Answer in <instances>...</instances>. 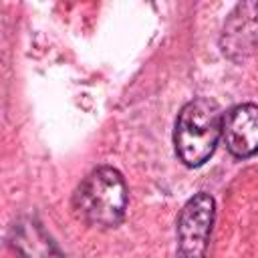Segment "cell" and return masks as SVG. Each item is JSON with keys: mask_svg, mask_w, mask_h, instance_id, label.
<instances>
[{"mask_svg": "<svg viewBox=\"0 0 258 258\" xmlns=\"http://www.w3.org/2000/svg\"><path fill=\"white\" fill-rule=\"evenodd\" d=\"M73 210L89 226H117L127 210V185L123 175L109 165L93 169L77 187Z\"/></svg>", "mask_w": 258, "mask_h": 258, "instance_id": "obj_1", "label": "cell"}, {"mask_svg": "<svg viewBox=\"0 0 258 258\" xmlns=\"http://www.w3.org/2000/svg\"><path fill=\"white\" fill-rule=\"evenodd\" d=\"M222 137V113L210 99H194L185 103L177 115L173 143L179 159L187 167L204 165Z\"/></svg>", "mask_w": 258, "mask_h": 258, "instance_id": "obj_2", "label": "cell"}, {"mask_svg": "<svg viewBox=\"0 0 258 258\" xmlns=\"http://www.w3.org/2000/svg\"><path fill=\"white\" fill-rule=\"evenodd\" d=\"M214 198L198 194L183 206L177 220V256L202 258L208 246L212 222H214Z\"/></svg>", "mask_w": 258, "mask_h": 258, "instance_id": "obj_3", "label": "cell"}, {"mask_svg": "<svg viewBox=\"0 0 258 258\" xmlns=\"http://www.w3.org/2000/svg\"><path fill=\"white\" fill-rule=\"evenodd\" d=\"M222 139L236 157H250L258 151V105H236L222 117Z\"/></svg>", "mask_w": 258, "mask_h": 258, "instance_id": "obj_4", "label": "cell"}]
</instances>
